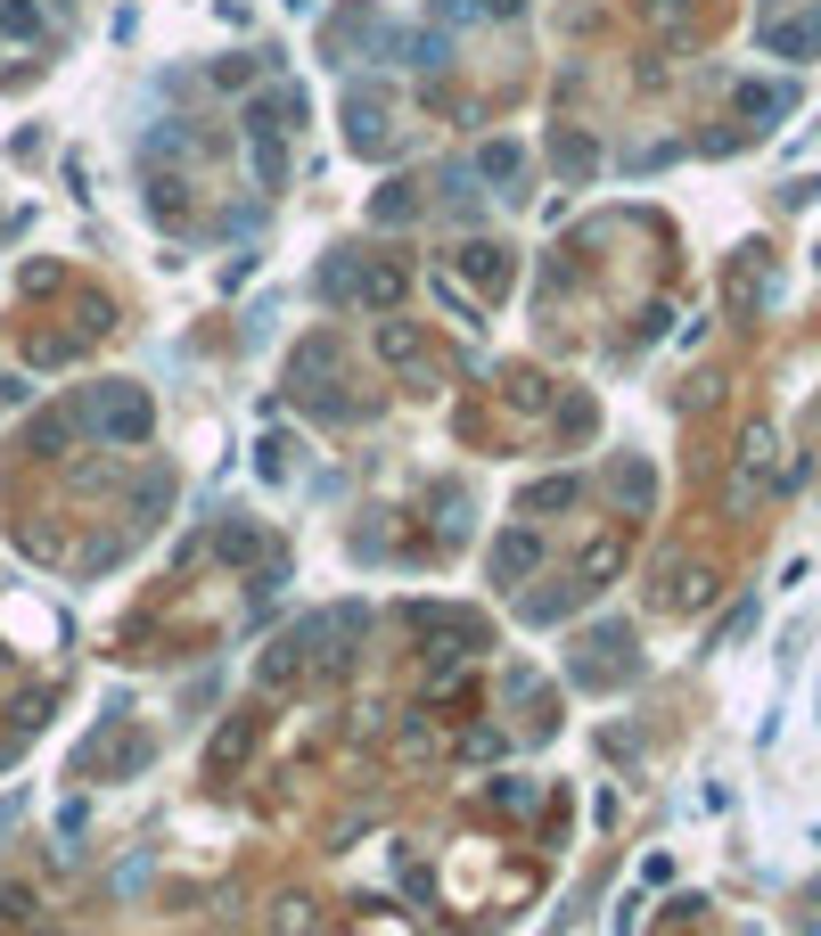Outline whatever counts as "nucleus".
<instances>
[{
    "mask_svg": "<svg viewBox=\"0 0 821 936\" xmlns=\"http://www.w3.org/2000/svg\"><path fill=\"white\" fill-rule=\"evenodd\" d=\"M0 34H9V41H34V34H41V17L25 9V0H0Z\"/></svg>",
    "mask_w": 821,
    "mask_h": 936,
    "instance_id": "1",
    "label": "nucleus"
}]
</instances>
